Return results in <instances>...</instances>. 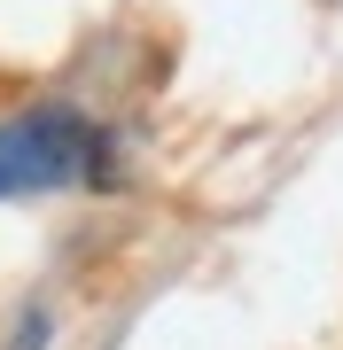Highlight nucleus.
<instances>
[{"instance_id":"f257e3e1","label":"nucleus","mask_w":343,"mask_h":350,"mask_svg":"<svg viewBox=\"0 0 343 350\" xmlns=\"http://www.w3.org/2000/svg\"><path fill=\"white\" fill-rule=\"evenodd\" d=\"M86 163V133L71 117H24L0 133V195H31V187H63Z\"/></svg>"}]
</instances>
